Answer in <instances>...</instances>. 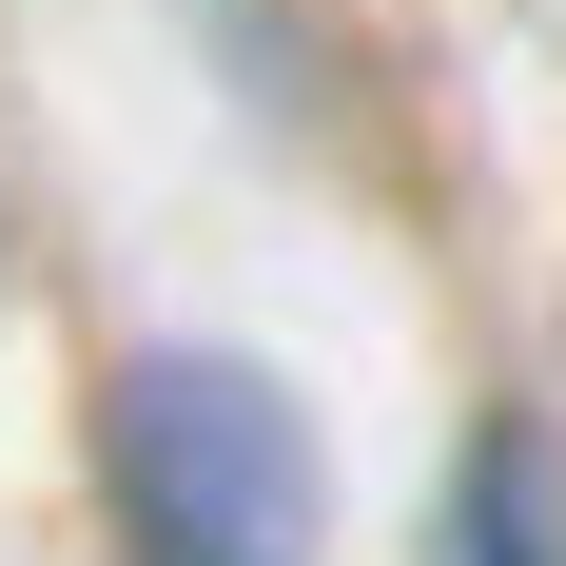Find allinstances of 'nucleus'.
Returning <instances> with one entry per match:
<instances>
[{
    "label": "nucleus",
    "mask_w": 566,
    "mask_h": 566,
    "mask_svg": "<svg viewBox=\"0 0 566 566\" xmlns=\"http://www.w3.org/2000/svg\"><path fill=\"white\" fill-rule=\"evenodd\" d=\"M98 450H117V566H313L333 527L313 410L254 352H137Z\"/></svg>",
    "instance_id": "1"
},
{
    "label": "nucleus",
    "mask_w": 566,
    "mask_h": 566,
    "mask_svg": "<svg viewBox=\"0 0 566 566\" xmlns=\"http://www.w3.org/2000/svg\"><path fill=\"white\" fill-rule=\"evenodd\" d=\"M430 566H566V450L527 430V410H489L450 469V527H430Z\"/></svg>",
    "instance_id": "2"
}]
</instances>
